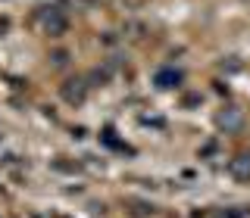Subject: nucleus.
<instances>
[{
  "label": "nucleus",
  "instance_id": "nucleus-1",
  "mask_svg": "<svg viewBox=\"0 0 250 218\" xmlns=\"http://www.w3.org/2000/svg\"><path fill=\"white\" fill-rule=\"evenodd\" d=\"M244 122H247L244 109H238V106H225V109L216 112V125L225 134H241V131H244Z\"/></svg>",
  "mask_w": 250,
  "mask_h": 218
},
{
  "label": "nucleus",
  "instance_id": "nucleus-2",
  "mask_svg": "<svg viewBox=\"0 0 250 218\" xmlns=\"http://www.w3.org/2000/svg\"><path fill=\"white\" fill-rule=\"evenodd\" d=\"M41 22H44V31L50 37L66 35V28H69V19H66V13H62L60 6H47V13L41 16Z\"/></svg>",
  "mask_w": 250,
  "mask_h": 218
},
{
  "label": "nucleus",
  "instance_id": "nucleus-3",
  "mask_svg": "<svg viewBox=\"0 0 250 218\" xmlns=\"http://www.w3.org/2000/svg\"><path fill=\"white\" fill-rule=\"evenodd\" d=\"M60 93H62V100H66L69 106H82L84 97H88V81H84V78H69V81L60 88Z\"/></svg>",
  "mask_w": 250,
  "mask_h": 218
},
{
  "label": "nucleus",
  "instance_id": "nucleus-4",
  "mask_svg": "<svg viewBox=\"0 0 250 218\" xmlns=\"http://www.w3.org/2000/svg\"><path fill=\"white\" fill-rule=\"evenodd\" d=\"M229 175L238 184H250V150H241L229 159Z\"/></svg>",
  "mask_w": 250,
  "mask_h": 218
},
{
  "label": "nucleus",
  "instance_id": "nucleus-5",
  "mask_svg": "<svg viewBox=\"0 0 250 218\" xmlns=\"http://www.w3.org/2000/svg\"><path fill=\"white\" fill-rule=\"evenodd\" d=\"M178 81H182V72H175V69H163V72H156V84H160L163 91L175 88Z\"/></svg>",
  "mask_w": 250,
  "mask_h": 218
},
{
  "label": "nucleus",
  "instance_id": "nucleus-6",
  "mask_svg": "<svg viewBox=\"0 0 250 218\" xmlns=\"http://www.w3.org/2000/svg\"><path fill=\"white\" fill-rule=\"evenodd\" d=\"M50 59H53V66H66V59H69V56H66V53H62V50H57V53H53Z\"/></svg>",
  "mask_w": 250,
  "mask_h": 218
}]
</instances>
